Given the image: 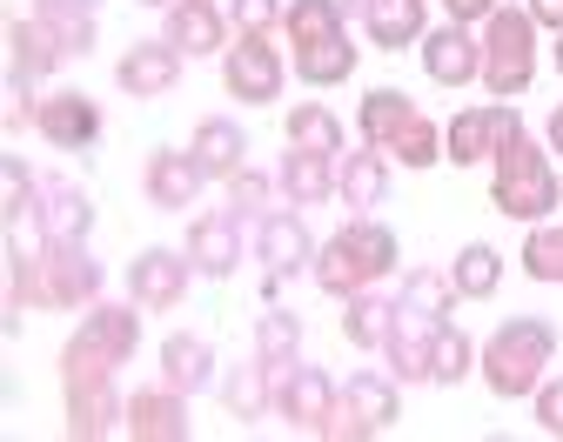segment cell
<instances>
[{"label": "cell", "instance_id": "1", "mask_svg": "<svg viewBox=\"0 0 563 442\" xmlns=\"http://www.w3.org/2000/svg\"><path fill=\"white\" fill-rule=\"evenodd\" d=\"M101 302V262L88 242H41V248H8V316L0 329L21 335L27 309H88Z\"/></svg>", "mask_w": 563, "mask_h": 442}, {"label": "cell", "instance_id": "2", "mask_svg": "<svg viewBox=\"0 0 563 442\" xmlns=\"http://www.w3.org/2000/svg\"><path fill=\"white\" fill-rule=\"evenodd\" d=\"M396 262H402V248H396V229L389 221H376V214H349L342 229L316 248V288L322 295H335V302H349L356 288H383L389 275H396Z\"/></svg>", "mask_w": 563, "mask_h": 442}, {"label": "cell", "instance_id": "3", "mask_svg": "<svg viewBox=\"0 0 563 442\" xmlns=\"http://www.w3.org/2000/svg\"><path fill=\"white\" fill-rule=\"evenodd\" d=\"M141 309L134 295L128 302H88V316H81V329L60 342V389H75V383H108V376H121V368L134 362V349H141Z\"/></svg>", "mask_w": 563, "mask_h": 442}, {"label": "cell", "instance_id": "4", "mask_svg": "<svg viewBox=\"0 0 563 442\" xmlns=\"http://www.w3.org/2000/svg\"><path fill=\"white\" fill-rule=\"evenodd\" d=\"M550 362H556V322L550 316H510V322L489 329V342L476 349V368H483L489 396H504V402L537 396Z\"/></svg>", "mask_w": 563, "mask_h": 442}, {"label": "cell", "instance_id": "5", "mask_svg": "<svg viewBox=\"0 0 563 442\" xmlns=\"http://www.w3.org/2000/svg\"><path fill=\"white\" fill-rule=\"evenodd\" d=\"M563 201V175L543 147L530 141V128L489 162V208L510 214V221H550V208Z\"/></svg>", "mask_w": 563, "mask_h": 442}, {"label": "cell", "instance_id": "6", "mask_svg": "<svg viewBox=\"0 0 563 442\" xmlns=\"http://www.w3.org/2000/svg\"><path fill=\"white\" fill-rule=\"evenodd\" d=\"M537 81V21L530 8H497L483 21V88L497 101H517Z\"/></svg>", "mask_w": 563, "mask_h": 442}, {"label": "cell", "instance_id": "7", "mask_svg": "<svg viewBox=\"0 0 563 442\" xmlns=\"http://www.w3.org/2000/svg\"><path fill=\"white\" fill-rule=\"evenodd\" d=\"M402 422V383L383 376V368H356L342 383V402H335V422H329V442H376Z\"/></svg>", "mask_w": 563, "mask_h": 442}, {"label": "cell", "instance_id": "8", "mask_svg": "<svg viewBox=\"0 0 563 442\" xmlns=\"http://www.w3.org/2000/svg\"><path fill=\"white\" fill-rule=\"evenodd\" d=\"M517 134H523V114H517L510 101L463 108V114L443 128V162H456V168H483V162H497Z\"/></svg>", "mask_w": 563, "mask_h": 442}, {"label": "cell", "instance_id": "9", "mask_svg": "<svg viewBox=\"0 0 563 442\" xmlns=\"http://www.w3.org/2000/svg\"><path fill=\"white\" fill-rule=\"evenodd\" d=\"M282 81H289V60H282V47L268 34H235L229 54H222V88L249 108H268L282 101Z\"/></svg>", "mask_w": 563, "mask_h": 442}, {"label": "cell", "instance_id": "10", "mask_svg": "<svg viewBox=\"0 0 563 442\" xmlns=\"http://www.w3.org/2000/svg\"><path fill=\"white\" fill-rule=\"evenodd\" d=\"M335 402H342V389L329 383V368H316V362H289L275 376V416L289 429H302V435H329Z\"/></svg>", "mask_w": 563, "mask_h": 442}, {"label": "cell", "instance_id": "11", "mask_svg": "<svg viewBox=\"0 0 563 442\" xmlns=\"http://www.w3.org/2000/svg\"><path fill=\"white\" fill-rule=\"evenodd\" d=\"M188 281H195V262H188V248H141L134 262H128V295L148 316H168V309H181V295H188Z\"/></svg>", "mask_w": 563, "mask_h": 442}, {"label": "cell", "instance_id": "12", "mask_svg": "<svg viewBox=\"0 0 563 442\" xmlns=\"http://www.w3.org/2000/svg\"><path fill=\"white\" fill-rule=\"evenodd\" d=\"M67 60H81V47H75V34H67V27H54V21H41V14L8 21V67H14V74L54 81Z\"/></svg>", "mask_w": 563, "mask_h": 442}, {"label": "cell", "instance_id": "13", "mask_svg": "<svg viewBox=\"0 0 563 442\" xmlns=\"http://www.w3.org/2000/svg\"><path fill=\"white\" fill-rule=\"evenodd\" d=\"M242 229L249 221L235 214V208H208V214H195L188 221V262H195V275H208V281H229L235 268H242Z\"/></svg>", "mask_w": 563, "mask_h": 442}, {"label": "cell", "instance_id": "14", "mask_svg": "<svg viewBox=\"0 0 563 442\" xmlns=\"http://www.w3.org/2000/svg\"><path fill=\"white\" fill-rule=\"evenodd\" d=\"M255 255H262V275H282V281L316 268V235H309V221L296 214V201L289 208H268L255 221Z\"/></svg>", "mask_w": 563, "mask_h": 442}, {"label": "cell", "instance_id": "15", "mask_svg": "<svg viewBox=\"0 0 563 442\" xmlns=\"http://www.w3.org/2000/svg\"><path fill=\"white\" fill-rule=\"evenodd\" d=\"M201 188H208V175L195 162V147H155V155L141 162V195H148V208H162V214L195 208Z\"/></svg>", "mask_w": 563, "mask_h": 442}, {"label": "cell", "instance_id": "16", "mask_svg": "<svg viewBox=\"0 0 563 442\" xmlns=\"http://www.w3.org/2000/svg\"><path fill=\"white\" fill-rule=\"evenodd\" d=\"M342 8L363 21V34H369L383 54L422 47V34H430V0H342Z\"/></svg>", "mask_w": 563, "mask_h": 442}, {"label": "cell", "instance_id": "17", "mask_svg": "<svg viewBox=\"0 0 563 442\" xmlns=\"http://www.w3.org/2000/svg\"><path fill=\"white\" fill-rule=\"evenodd\" d=\"M422 74H430L437 88H470V81H483V34H470L463 21L430 27V34H422Z\"/></svg>", "mask_w": 563, "mask_h": 442}, {"label": "cell", "instance_id": "18", "mask_svg": "<svg viewBox=\"0 0 563 442\" xmlns=\"http://www.w3.org/2000/svg\"><path fill=\"white\" fill-rule=\"evenodd\" d=\"M181 47L175 41H134L121 60H114V88L134 95V101H162L175 81H181Z\"/></svg>", "mask_w": 563, "mask_h": 442}, {"label": "cell", "instance_id": "19", "mask_svg": "<svg viewBox=\"0 0 563 442\" xmlns=\"http://www.w3.org/2000/svg\"><path fill=\"white\" fill-rule=\"evenodd\" d=\"M54 147H67V155H88V147L101 141V101L81 95V88H54L41 95V121H34Z\"/></svg>", "mask_w": 563, "mask_h": 442}, {"label": "cell", "instance_id": "20", "mask_svg": "<svg viewBox=\"0 0 563 442\" xmlns=\"http://www.w3.org/2000/svg\"><path fill=\"white\" fill-rule=\"evenodd\" d=\"M128 435L134 442H188L195 422H188V396L155 383V389H134L128 396Z\"/></svg>", "mask_w": 563, "mask_h": 442}, {"label": "cell", "instance_id": "21", "mask_svg": "<svg viewBox=\"0 0 563 442\" xmlns=\"http://www.w3.org/2000/svg\"><path fill=\"white\" fill-rule=\"evenodd\" d=\"M430 335H437V316L409 309L396 295V322H389V342H383V362L396 383H430Z\"/></svg>", "mask_w": 563, "mask_h": 442}, {"label": "cell", "instance_id": "22", "mask_svg": "<svg viewBox=\"0 0 563 442\" xmlns=\"http://www.w3.org/2000/svg\"><path fill=\"white\" fill-rule=\"evenodd\" d=\"M60 396H67V435H75V442H101V435L128 429V402L114 396V376L108 383H75Z\"/></svg>", "mask_w": 563, "mask_h": 442}, {"label": "cell", "instance_id": "23", "mask_svg": "<svg viewBox=\"0 0 563 442\" xmlns=\"http://www.w3.org/2000/svg\"><path fill=\"white\" fill-rule=\"evenodd\" d=\"M188 147H195V162H201V175H208V181H229V175H242V168H249V134H242V121H235V114H201Z\"/></svg>", "mask_w": 563, "mask_h": 442}, {"label": "cell", "instance_id": "24", "mask_svg": "<svg viewBox=\"0 0 563 442\" xmlns=\"http://www.w3.org/2000/svg\"><path fill=\"white\" fill-rule=\"evenodd\" d=\"M335 195H342L349 214L383 208V195H389V155H383V147L363 141L356 155H342V162H335Z\"/></svg>", "mask_w": 563, "mask_h": 442}, {"label": "cell", "instance_id": "25", "mask_svg": "<svg viewBox=\"0 0 563 442\" xmlns=\"http://www.w3.org/2000/svg\"><path fill=\"white\" fill-rule=\"evenodd\" d=\"M229 14L216 8V0H175L168 8V41L181 54H229Z\"/></svg>", "mask_w": 563, "mask_h": 442}, {"label": "cell", "instance_id": "26", "mask_svg": "<svg viewBox=\"0 0 563 442\" xmlns=\"http://www.w3.org/2000/svg\"><path fill=\"white\" fill-rule=\"evenodd\" d=\"M335 162H342V155L289 147V155H282V168H275V181H282V195H289L296 208H322V201L335 195Z\"/></svg>", "mask_w": 563, "mask_h": 442}, {"label": "cell", "instance_id": "27", "mask_svg": "<svg viewBox=\"0 0 563 442\" xmlns=\"http://www.w3.org/2000/svg\"><path fill=\"white\" fill-rule=\"evenodd\" d=\"M416 114H422V108H416L402 88H369V95H363V108H356V134L389 155V147L409 134V121H416Z\"/></svg>", "mask_w": 563, "mask_h": 442}, {"label": "cell", "instance_id": "28", "mask_svg": "<svg viewBox=\"0 0 563 442\" xmlns=\"http://www.w3.org/2000/svg\"><path fill=\"white\" fill-rule=\"evenodd\" d=\"M162 383L181 389V396H201V389H216V349H208L201 335H168L162 342Z\"/></svg>", "mask_w": 563, "mask_h": 442}, {"label": "cell", "instance_id": "29", "mask_svg": "<svg viewBox=\"0 0 563 442\" xmlns=\"http://www.w3.org/2000/svg\"><path fill=\"white\" fill-rule=\"evenodd\" d=\"M41 221H47L54 242H88V229H95V201H88V188L47 175V181H41Z\"/></svg>", "mask_w": 563, "mask_h": 442}, {"label": "cell", "instance_id": "30", "mask_svg": "<svg viewBox=\"0 0 563 442\" xmlns=\"http://www.w3.org/2000/svg\"><path fill=\"white\" fill-rule=\"evenodd\" d=\"M389 322H396V295H383V288H356V295L342 302V342H349V349H376V355H383Z\"/></svg>", "mask_w": 563, "mask_h": 442}, {"label": "cell", "instance_id": "31", "mask_svg": "<svg viewBox=\"0 0 563 442\" xmlns=\"http://www.w3.org/2000/svg\"><path fill=\"white\" fill-rule=\"evenodd\" d=\"M216 396H222V409H229L235 422H255V416H268V409H275V368H262V362L249 355L242 368H222Z\"/></svg>", "mask_w": 563, "mask_h": 442}, {"label": "cell", "instance_id": "32", "mask_svg": "<svg viewBox=\"0 0 563 442\" xmlns=\"http://www.w3.org/2000/svg\"><path fill=\"white\" fill-rule=\"evenodd\" d=\"M356 41L349 34H335V41H316V47H289V67L302 74L309 88H335V81H349V74H356Z\"/></svg>", "mask_w": 563, "mask_h": 442}, {"label": "cell", "instance_id": "33", "mask_svg": "<svg viewBox=\"0 0 563 442\" xmlns=\"http://www.w3.org/2000/svg\"><path fill=\"white\" fill-rule=\"evenodd\" d=\"M282 34H289V47L335 41V34H349V8H342V0H289V14H282Z\"/></svg>", "mask_w": 563, "mask_h": 442}, {"label": "cell", "instance_id": "34", "mask_svg": "<svg viewBox=\"0 0 563 442\" xmlns=\"http://www.w3.org/2000/svg\"><path fill=\"white\" fill-rule=\"evenodd\" d=\"M255 362L262 368H289V362H302V316H289V309H268L262 322H255Z\"/></svg>", "mask_w": 563, "mask_h": 442}, {"label": "cell", "instance_id": "35", "mask_svg": "<svg viewBox=\"0 0 563 442\" xmlns=\"http://www.w3.org/2000/svg\"><path fill=\"white\" fill-rule=\"evenodd\" d=\"M396 295H402L409 309H422V316H437V322H450V316H456V302H463V288H456V275H443V268H409Z\"/></svg>", "mask_w": 563, "mask_h": 442}, {"label": "cell", "instance_id": "36", "mask_svg": "<svg viewBox=\"0 0 563 442\" xmlns=\"http://www.w3.org/2000/svg\"><path fill=\"white\" fill-rule=\"evenodd\" d=\"M470 368H476V342H470L456 322H437V335H430V383L456 389Z\"/></svg>", "mask_w": 563, "mask_h": 442}, {"label": "cell", "instance_id": "37", "mask_svg": "<svg viewBox=\"0 0 563 442\" xmlns=\"http://www.w3.org/2000/svg\"><path fill=\"white\" fill-rule=\"evenodd\" d=\"M523 275L530 281H550L563 288V221H530V235H523Z\"/></svg>", "mask_w": 563, "mask_h": 442}, {"label": "cell", "instance_id": "38", "mask_svg": "<svg viewBox=\"0 0 563 442\" xmlns=\"http://www.w3.org/2000/svg\"><path fill=\"white\" fill-rule=\"evenodd\" d=\"M456 288H463V302H483V295H497L504 288V255L489 248V242H463V255H456Z\"/></svg>", "mask_w": 563, "mask_h": 442}, {"label": "cell", "instance_id": "39", "mask_svg": "<svg viewBox=\"0 0 563 442\" xmlns=\"http://www.w3.org/2000/svg\"><path fill=\"white\" fill-rule=\"evenodd\" d=\"M342 121L322 108V101H296L289 108V147H316V155H342Z\"/></svg>", "mask_w": 563, "mask_h": 442}, {"label": "cell", "instance_id": "40", "mask_svg": "<svg viewBox=\"0 0 563 442\" xmlns=\"http://www.w3.org/2000/svg\"><path fill=\"white\" fill-rule=\"evenodd\" d=\"M95 8H101V0H34L27 14H41V21L67 27V34H75V47L88 54V47H95Z\"/></svg>", "mask_w": 563, "mask_h": 442}, {"label": "cell", "instance_id": "41", "mask_svg": "<svg viewBox=\"0 0 563 442\" xmlns=\"http://www.w3.org/2000/svg\"><path fill=\"white\" fill-rule=\"evenodd\" d=\"M0 188H8V195H0V214H34L41 208V181L27 175V162L21 155H0Z\"/></svg>", "mask_w": 563, "mask_h": 442}, {"label": "cell", "instance_id": "42", "mask_svg": "<svg viewBox=\"0 0 563 442\" xmlns=\"http://www.w3.org/2000/svg\"><path fill=\"white\" fill-rule=\"evenodd\" d=\"M222 188H229V208H235V214H242V221H262V214H268V201H275V188H282V181H268V175H255V168H242V175H229V181H222Z\"/></svg>", "mask_w": 563, "mask_h": 442}, {"label": "cell", "instance_id": "43", "mask_svg": "<svg viewBox=\"0 0 563 442\" xmlns=\"http://www.w3.org/2000/svg\"><path fill=\"white\" fill-rule=\"evenodd\" d=\"M0 121H8V134H27V128L41 121V101H34V74H14V67H8V114H0Z\"/></svg>", "mask_w": 563, "mask_h": 442}, {"label": "cell", "instance_id": "44", "mask_svg": "<svg viewBox=\"0 0 563 442\" xmlns=\"http://www.w3.org/2000/svg\"><path fill=\"white\" fill-rule=\"evenodd\" d=\"M282 0H229V21H235V34H275L282 27Z\"/></svg>", "mask_w": 563, "mask_h": 442}, {"label": "cell", "instance_id": "45", "mask_svg": "<svg viewBox=\"0 0 563 442\" xmlns=\"http://www.w3.org/2000/svg\"><path fill=\"white\" fill-rule=\"evenodd\" d=\"M530 402H537V429L543 435H563V376H543Z\"/></svg>", "mask_w": 563, "mask_h": 442}, {"label": "cell", "instance_id": "46", "mask_svg": "<svg viewBox=\"0 0 563 442\" xmlns=\"http://www.w3.org/2000/svg\"><path fill=\"white\" fill-rule=\"evenodd\" d=\"M443 8H450V21H463V27H476V21H489V14H497V8H504V0H443Z\"/></svg>", "mask_w": 563, "mask_h": 442}, {"label": "cell", "instance_id": "47", "mask_svg": "<svg viewBox=\"0 0 563 442\" xmlns=\"http://www.w3.org/2000/svg\"><path fill=\"white\" fill-rule=\"evenodd\" d=\"M523 8H530V21H537V27L563 34V0H523Z\"/></svg>", "mask_w": 563, "mask_h": 442}, {"label": "cell", "instance_id": "48", "mask_svg": "<svg viewBox=\"0 0 563 442\" xmlns=\"http://www.w3.org/2000/svg\"><path fill=\"white\" fill-rule=\"evenodd\" d=\"M543 141H550V155H563V101L550 108V121H543Z\"/></svg>", "mask_w": 563, "mask_h": 442}, {"label": "cell", "instance_id": "49", "mask_svg": "<svg viewBox=\"0 0 563 442\" xmlns=\"http://www.w3.org/2000/svg\"><path fill=\"white\" fill-rule=\"evenodd\" d=\"M141 8H175V0H141Z\"/></svg>", "mask_w": 563, "mask_h": 442}, {"label": "cell", "instance_id": "50", "mask_svg": "<svg viewBox=\"0 0 563 442\" xmlns=\"http://www.w3.org/2000/svg\"><path fill=\"white\" fill-rule=\"evenodd\" d=\"M556 74H563V34H556Z\"/></svg>", "mask_w": 563, "mask_h": 442}]
</instances>
